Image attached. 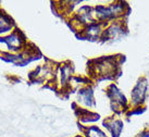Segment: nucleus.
<instances>
[{"mask_svg":"<svg viewBox=\"0 0 149 137\" xmlns=\"http://www.w3.org/2000/svg\"><path fill=\"white\" fill-rule=\"evenodd\" d=\"M123 7L121 4H114L109 8H106L104 6H97L96 7V13L100 19H109L113 17L116 14H120L122 12Z\"/></svg>","mask_w":149,"mask_h":137,"instance_id":"1","label":"nucleus"},{"mask_svg":"<svg viewBox=\"0 0 149 137\" xmlns=\"http://www.w3.org/2000/svg\"><path fill=\"white\" fill-rule=\"evenodd\" d=\"M146 89H147V81L146 79L139 81L132 91L133 104H139L141 102H143V100H144L146 95Z\"/></svg>","mask_w":149,"mask_h":137,"instance_id":"2","label":"nucleus"},{"mask_svg":"<svg viewBox=\"0 0 149 137\" xmlns=\"http://www.w3.org/2000/svg\"><path fill=\"white\" fill-rule=\"evenodd\" d=\"M0 42H6L11 50H19V48L21 47L22 40H21V38H20V36H19V34L15 33V34H12V35L8 36L7 38L0 39Z\"/></svg>","mask_w":149,"mask_h":137,"instance_id":"3","label":"nucleus"},{"mask_svg":"<svg viewBox=\"0 0 149 137\" xmlns=\"http://www.w3.org/2000/svg\"><path fill=\"white\" fill-rule=\"evenodd\" d=\"M104 125H107L108 129H110V132L112 133L113 136L118 137L120 135L121 131H122V127H123V123L121 121H112L111 124L110 123H104Z\"/></svg>","mask_w":149,"mask_h":137,"instance_id":"4","label":"nucleus"},{"mask_svg":"<svg viewBox=\"0 0 149 137\" xmlns=\"http://www.w3.org/2000/svg\"><path fill=\"white\" fill-rule=\"evenodd\" d=\"M79 96H81V100L82 102H84L87 106H91L94 104V98H93V92H91V89H84L79 92Z\"/></svg>","mask_w":149,"mask_h":137,"instance_id":"5","label":"nucleus"},{"mask_svg":"<svg viewBox=\"0 0 149 137\" xmlns=\"http://www.w3.org/2000/svg\"><path fill=\"white\" fill-rule=\"evenodd\" d=\"M110 95H111L112 99L116 101V102H119L121 104H125V98L124 96L121 94V91L116 87V86H112L111 87V91H110Z\"/></svg>","mask_w":149,"mask_h":137,"instance_id":"6","label":"nucleus"},{"mask_svg":"<svg viewBox=\"0 0 149 137\" xmlns=\"http://www.w3.org/2000/svg\"><path fill=\"white\" fill-rule=\"evenodd\" d=\"M91 8L88 7H83L79 11V20L84 23H87V22H91Z\"/></svg>","mask_w":149,"mask_h":137,"instance_id":"7","label":"nucleus"},{"mask_svg":"<svg viewBox=\"0 0 149 137\" xmlns=\"http://www.w3.org/2000/svg\"><path fill=\"white\" fill-rule=\"evenodd\" d=\"M87 137H107V136L104 135V133L102 131H100L99 129L93 126V127L88 129V131H87Z\"/></svg>","mask_w":149,"mask_h":137,"instance_id":"8","label":"nucleus"},{"mask_svg":"<svg viewBox=\"0 0 149 137\" xmlns=\"http://www.w3.org/2000/svg\"><path fill=\"white\" fill-rule=\"evenodd\" d=\"M86 32H87V35H88L89 37L95 38L100 34V27L98 26V25L93 24V25H91L88 29H87Z\"/></svg>","mask_w":149,"mask_h":137,"instance_id":"9","label":"nucleus"},{"mask_svg":"<svg viewBox=\"0 0 149 137\" xmlns=\"http://www.w3.org/2000/svg\"><path fill=\"white\" fill-rule=\"evenodd\" d=\"M122 32H123V31H122V29H121L120 26H118V25H112L111 27L107 31V34L109 37L113 38V37H116V35H121Z\"/></svg>","mask_w":149,"mask_h":137,"instance_id":"10","label":"nucleus"},{"mask_svg":"<svg viewBox=\"0 0 149 137\" xmlns=\"http://www.w3.org/2000/svg\"><path fill=\"white\" fill-rule=\"evenodd\" d=\"M71 75V69L69 67H64L62 69V77H61V81H62V83H65L66 81L69 79Z\"/></svg>","mask_w":149,"mask_h":137,"instance_id":"11","label":"nucleus"}]
</instances>
